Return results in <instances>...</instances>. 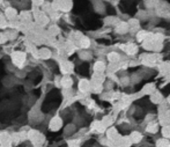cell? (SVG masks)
I'll list each match as a JSON object with an SVG mask.
<instances>
[{
	"label": "cell",
	"instance_id": "obj_1",
	"mask_svg": "<svg viewBox=\"0 0 170 147\" xmlns=\"http://www.w3.org/2000/svg\"><path fill=\"white\" fill-rule=\"evenodd\" d=\"M12 60H13V64H14V65L21 66V65L24 63V60H26V55H24L23 52H20V51L14 52L12 55Z\"/></svg>",
	"mask_w": 170,
	"mask_h": 147
},
{
	"label": "cell",
	"instance_id": "obj_2",
	"mask_svg": "<svg viewBox=\"0 0 170 147\" xmlns=\"http://www.w3.org/2000/svg\"><path fill=\"white\" fill-rule=\"evenodd\" d=\"M62 119L59 117H53V118L50 120V124H49V128L51 131H58L59 129L62 128Z\"/></svg>",
	"mask_w": 170,
	"mask_h": 147
},
{
	"label": "cell",
	"instance_id": "obj_3",
	"mask_svg": "<svg viewBox=\"0 0 170 147\" xmlns=\"http://www.w3.org/2000/svg\"><path fill=\"white\" fill-rule=\"evenodd\" d=\"M38 57L42 58V59H47V58L51 57V51L49 49H41L38 52Z\"/></svg>",
	"mask_w": 170,
	"mask_h": 147
},
{
	"label": "cell",
	"instance_id": "obj_4",
	"mask_svg": "<svg viewBox=\"0 0 170 147\" xmlns=\"http://www.w3.org/2000/svg\"><path fill=\"white\" fill-rule=\"evenodd\" d=\"M74 131H75V125H73V124H68V125H66V128H65V134L66 136H70V134H73L74 133Z\"/></svg>",
	"mask_w": 170,
	"mask_h": 147
},
{
	"label": "cell",
	"instance_id": "obj_5",
	"mask_svg": "<svg viewBox=\"0 0 170 147\" xmlns=\"http://www.w3.org/2000/svg\"><path fill=\"white\" fill-rule=\"evenodd\" d=\"M62 85L64 86L65 88H68V87L72 85V80L68 78V76H65V78H63L62 79Z\"/></svg>",
	"mask_w": 170,
	"mask_h": 147
},
{
	"label": "cell",
	"instance_id": "obj_6",
	"mask_svg": "<svg viewBox=\"0 0 170 147\" xmlns=\"http://www.w3.org/2000/svg\"><path fill=\"white\" fill-rule=\"evenodd\" d=\"M15 15H16V12L13 8H8V10H6V16L10 18V19H13Z\"/></svg>",
	"mask_w": 170,
	"mask_h": 147
},
{
	"label": "cell",
	"instance_id": "obj_7",
	"mask_svg": "<svg viewBox=\"0 0 170 147\" xmlns=\"http://www.w3.org/2000/svg\"><path fill=\"white\" fill-rule=\"evenodd\" d=\"M34 2H35L36 5H41L43 2V0H34Z\"/></svg>",
	"mask_w": 170,
	"mask_h": 147
},
{
	"label": "cell",
	"instance_id": "obj_8",
	"mask_svg": "<svg viewBox=\"0 0 170 147\" xmlns=\"http://www.w3.org/2000/svg\"><path fill=\"white\" fill-rule=\"evenodd\" d=\"M1 2H2V0H0V4H1Z\"/></svg>",
	"mask_w": 170,
	"mask_h": 147
}]
</instances>
